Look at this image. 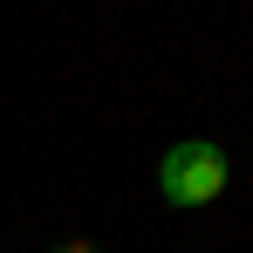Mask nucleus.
I'll list each match as a JSON object with an SVG mask.
<instances>
[{
	"label": "nucleus",
	"instance_id": "nucleus-1",
	"mask_svg": "<svg viewBox=\"0 0 253 253\" xmlns=\"http://www.w3.org/2000/svg\"><path fill=\"white\" fill-rule=\"evenodd\" d=\"M226 151L206 144V137H192V144H171L165 165H158V192H165L171 206H212L219 192H226Z\"/></svg>",
	"mask_w": 253,
	"mask_h": 253
},
{
	"label": "nucleus",
	"instance_id": "nucleus-2",
	"mask_svg": "<svg viewBox=\"0 0 253 253\" xmlns=\"http://www.w3.org/2000/svg\"><path fill=\"white\" fill-rule=\"evenodd\" d=\"M55 253H96V247H89V240H62Z\"/></svg>",
	"mask_w": 253,
	"mask_h": 253
}]
</instances>
